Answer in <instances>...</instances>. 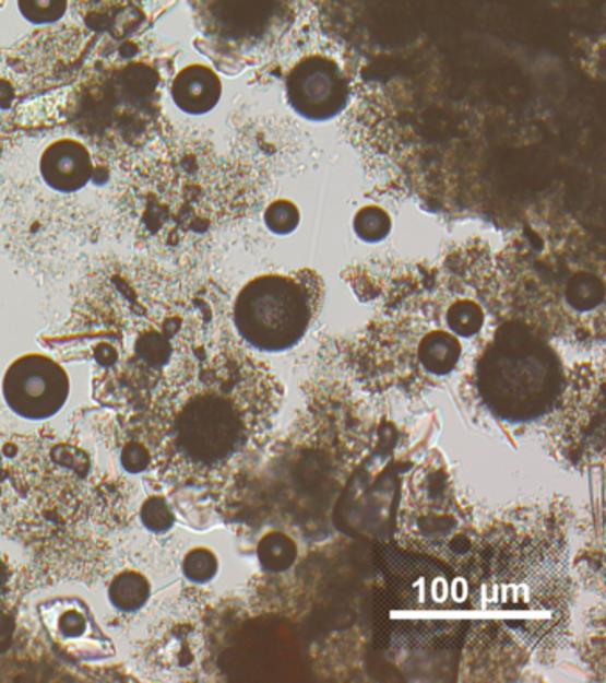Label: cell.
Instances as JSON below:
<instances>
[{
    "instance_id": "277c9868",
    "label": "cell",
    "mask_w": 606,
    "mask_h": 683,
    "mask_svg": "<svg viewBox=\"0 0 606 683\" xmlns=\"http://www.w3.org/2000/svg\"><path fill=\"white\" fill-rule=\"evenodd\" d=\"M251 404L234 397L203 392L187 401L175 422L178 449L198 464H221L234 458L253 433Z\"/></svg>"
},
{
    "instance_id": "7c38bea8",
    "label": "cell",
    "mask_w": 606,
    "mask_h": 683,
    "mask_svg": "<svg viewBox=\"0 0 606 683\" xmlns=\"http://www.w3.org/2000/svg\"><path fill=\"white\" fill-rule=\"evenodd\" d=\"M484 322V314L477 303L468 302V299H459L454 305L450 306L449 326L454 333L463 334V337H473L478 333Z\"/></svg>"
},
{
    "instance_id": "52a82bcc",
    "label": "cell",
    "mask_w": 606,
    "mask_h": 683,
    "mask_svg": "<svg viewBox=\"0 0 606 683\" xmlns=\"http://www.w3.org/2000/svg\"><path fill=\"white\" fill-rule=\"evenodd\" d=\"M171 96L187 115H205L219 102V76L203 64H191L175 76Z\"/></svg>"
},
{
    "instance_id": "5bb4252c",
    "label": "cell",
    "mask_w": 606,
    "mask_h": 683,
    "mask_svg": "<svg viewBox=\"0 0 606 683\" xmlns=\"http://www.w3.org/2000/svg\"><path fill=\"white\" fill-rule=\"evenodd\" d=\"M171 351L169 340L158 331L144 333L135 344V353H138L139 358L143 360L144 364L153 365V367L166 364L171 356Z\"/></svg>"
},
{
    "instance_id": "9c48e42d",
    "label": "cell",
    "mask_w": 606,
    "mask_h": 683,
    "mask_svg": "<svg viewBox=\"0 0 606 683\" xmlns=\"http://www.w3.org/2000/svg\"><path fill=\"white\" fill-rule=\"evenodd\" d=\"M110 603L123 612H135L148 602L150 584L138 572H123L109 588Z\"/></svg>"
},
{
    "instance_id": "ba28073f",
    "label": "cell",
    "mask_w": 606,
    "mask_h": 683,
    "mask_svg": "<svg viewBox=\"0 0 606 683\" xmlns=\"http://www.w3.org/2000/svg\"><path fill=\"white\" fill-rule=\"evenodd\" d=\"M420 364L427 373L444 376L452 373L461 358V344L454 334L447 331H432L421 340Z\"/></svg>"
},
{
    "instance_id": "8992f818",
    "label": "cell",
    "mask_w": 606,
    "mask_h": 683,
    "mask_svg": "<svg viewBox=\"0 0 606 683\" xmlns=\"http://www.w3.org/2000/svg\"><path fill=\"white\" fill-rule=\"evenodd\" d=\"M39 169L47 186L56 191H79L92 178V155L81 141L59 139L45 149Z\"/></svg>"
},
{
    "instance_id": "7a4b0ae2",
    "label": "cell",
    "mask_w": 606,
    "mask_h": 683,
    "mask_svg": "<svg viewBox=\"0 0 606 683\" xmlns=\"http://www.w3.org/2000/svg\"><path fill=\"white\" fill-rule=\"evenodd\" d=\"M381 602V626H388L393 639L407 646L447 639L461 612L443 569L413 555H396Z\"/></svg>"
},
{
    "instance_id": "3957f363",
    "label": "cell",
    "mask_w": 606,
    "mask_h": 683,
    "mask_svg": "<svg viewBox=\"0 0 606 683\" xmlns=\"http://www.w3.org/2000/svg\"><path fill=\"white\" fill-rule=\"evenodd\" d=\"M316 316L310 288L294 276L254 278L237 296L235 326L249 345L268 353L287 351L305 337Z\"/></svg>"
},
{
    "instance_id": "5b68a950",
    "label": "cell",
    "mask_w": 606,
    "mask_h": 683,
    "mask_svg": "<svg viewBox=\"0 0 606 683\" xmlns=\"http://www.w3.org/2000/svg\"><path fill=\"white\" fill-rule=\"evenodd\" d=\"M2 393L16 415L44 421L67 404L70 378L56 360L45 354H25L5 370Z\"/></svg>"
},
{
    "instance_id": "d4e9b609",
    "label": "cell",
    "mask_w": 606,
    "mask_h": 683,
    "mask_svg": "<svg viewBox=\"0 0 606 683\" xmlns=\"http://www.w3.org/2000/svg\"><path fill=\"white\" fill-rule=\"evenodd\" d=\"M5 0H0V8H2V5H4Z\"/></svg>"
},
{
    "instance_id": "7402d4cb",
    "label": "cell",
    "mask_w": 606,
    "mask_h": 683,
    "mask_svg": "<svg viewBox=\"0 0 606 683\" xmlns=\"http://www.w3.org/2000/svg\"><path fill=\"white\" fill-rule=\"evenodd\" d=\"M96 360L100 362L102 365H110L116 362V351L110 348V345L104 344L96 350Z\"/></svg>"
},
{
    "instance_id": "ac0fdd59",
    "label": "cell",
    "mask_w": 606,
    "mask_h": 683,
    "mask_svg": "<svg viewBox=\"0 0 606 683\" xmlns=\"http://www.w3.org/2000/svg\"><path fill=\"white\" fill-rule=\"evenodd\" d=\"M268 221L269 226L273 229H282V232L292 229L297 223L296 207L287 203V201H277L269 209Z\"/></svg>"
},
{
    "instance_id": "30bf717a",
    "label": "cell",
    "mask_w": 606,
    "mask_h": 683,
    "mask_svg": "<svg viewBox=\"0 0 606 683\" xmlns=\"http://www.w3.org/2000/svg\"><path fill=\"white\" fill-rule=\"evenodd\" d=\"M336 75L322 70L305 72L297 82V101L302 102L310 109L319 110L320 106H328L331 98L336 96Z\"/></svg>"
},
{
    "instance_id": "603a6c76",
    "label": "cell",
    "mask_w": 606,
    "mask_h": 683,
    "mask_svg": "<svg viewBox=\"0 0 606 683\" xmlns=\"http://www.w3.org/2000/svg\"><path fill=\"white\" fill-rule=\"evenodd\" d=\"M5 580H8V569H5L4 564L0 561V589L4 586Z\"/></svg>"
},
{
    "instance_id": "6da1fadb",
    "label": "cell",
    "mask_w": 606,
    "mask_h": 683,
    "mask_svg": "<svg viewBox=\"0 0 606 683\" xmlns=\"http://www.w3.org/2000/svg\"><path fill=\"white\" fill-rule=\"evenodd\" d=\"M477 388L501 421L526 424L554 410L563 392L560 358L520 325L503 326L477 365Z\"/></svg>"
},
{
    "instance_id": "ffe728a7",
    "label": "cell",
    "mask_w": 606,
    "mask_h": 683,
    "mask_svg": "<svg viewBox=\"0 0 606 683\" xmlns=\"http://www.w3.org/2000/svg\"><path fill=\"white\" fill-rule=\"evenodd\" d=\"M84 625H86L84 617L81 614H76V612H67L61 617V632L64 636H79L84 631Z\"/></svg>"
},
{
    "instance_id": "44dd1931",
    "label": "cell",
    "mask_w": 606,
    "mask_h": 683,
    "mask_svg": "<svg viewBox=\"0 0 606 683\" xmlns=\"http://www.w3.org/2000/svg\"><path fill=\"white\" fill-rule=\"evenodd\" d=\"M13 631H15V623L5 612L0 611V651L10 646Z\"/></svg>"
},
{
    "instance_id": "4fadbf2b",
    "label": "cell",
    "mask_w": 606,
    "mask_h": 683,
    "mask_svg": "<svg viewBox=\"0 0 606 683\" xmlns=\"http://www.w3.org/2000/svg\"><path fill=\"white\" fill-rule=\"evenodd\" d=\"M68 0H19L20 13L33 24H52L67 11Z\"/></svg>"
},
{
    "instance_id": "e0dca14e",
    "label": "cell",
    "mask_w": 606,
    "mask_h": 683,
    "mask_svg": "<svg viewBox=\"0 0 606 683\" xmlns=\"http://www.w3.org/2000/svg\"><path fill=\"white\" fill-rule=\"evenodd\" d=\"M358 229L364 232V237L367 239H381L382 235L388 232L387 215L378 209H367L359 215Z\"/></svg>"
},
{
    "instance_id": "8fae6325",
    "label": "cell",
    "mask_w": 606,
    "mask_h": 683,
    "mask_svg": "<svg viewBox=\"0 0 606 683\" xmlns=\"http://www.w3.org/2000/svg\"><path fill=\"white\" fill-rule=\"evenodd\" d=\"M258 554H260V561H262L265 568L273 569V572H283L296 560V545L292 543L290 538H287V535L274 532V534L263 538L260 549H258Z\"/></svg>"
},
{
    "instance_id": "9a60e30c",
    "label": "cell",
    "mask_w": 606,
    "mask_h": 683,
    "mask_svg": "<svg viewBox=\"0 0 606 683\" xmlns=\"http://www.w3.org/2000/svg\"><path fill=\"white\" fill-rule=\"evenodd\" d=\"M217 572V560L211 550L194 549L183 560V574L191 582H209Z\"/></svg>"
},
{
    "instance_id": "d6986e66",
    "label": "cell",
    "mask_w": 606,
    "mask_h": 683,
    "mask_svg": "<svg viewBox=\"0 0 606 683\" xmlns=\"http://www.w3.org/2000/svg\"><path fill=\"white\" fill-rule=\"evenodd\" d=\"M150 452L144 445L129 444L121 452V464L124 470H129L132 473L143 472L148 469Z\"/></svg>"
},
{
    "instance_id": "2e32d148",
    "label": "cell",
    "mask_w": 606,
    "mask_h": 683,
    "mask_svg": "<svg viewBox=\"0 0 606 683\" xmlns=\"http://www.w3.org/2000/svg\"><path fill=\"white\" fill-rule=\"evenodd\" d=\"M141 520H143L144 527L153 532L169 531L175 523L173 511L167 506L166 498L163 497H150L148 501L144 502L143 509H141Z\"/></svg>"
},
{
    "instance_id": "cb8c5ba5",
    "label": "cell",
    "mask_w": 606,
    "mask_h": 683,
    "mask_svg": "<svg viewBox=\"0 0 606 683\" xmlns=\"http://www.w3.org/2000/svg\"><path fill=\"white\" fill-rule=\"evenodd\" d=\"M0 478H2V456H0Z\"/></svg>"
}]
</instances>
